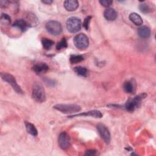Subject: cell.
Returning <instances> with one entry per match:
<instances>
[{"label": "cell", "instance_id": "obj_1", "mask_svg": "<svg viewBox=\"0 0 156 156\" xmlns=\"http://www.w3.org/2000/svg\"><path fill=\"white\" fill-rule=\"evenodd\" d=\"M147 96L146 93H142L134 97L133 98L129 99L124 105V108L128 112H133L136 108L139 107L141 101Z\"/></svg>", "mask_w": 156, "mask_h": 156}, {"label": "cell", "instance_id": "obj_2", "mask_svg": "<svg viewBox=\"0 0 156 156\" xmlns=\"http://www.w3.org/2000/svg\"><path fill=\"white\" fill-rule=\"evenodd\" d=\"M53 108L63 113H75L80 111L81 107L76 104H56Z\"/></svg>", "mask_w": 156, "mask_h": 156}, {"label": "cell", "instance_id": "obj_3", "mask_svg": "<svg viewBox=\"0 0 156 156\" xmlns=\"http://www.w3.org/2000/svg\"><path fill=\"white\" fill-rule=\"evenodd\" d=\"M32 96L33 99L38 102H43L46 100L44 90L41 85L38 83H35L33 85Z\"/></svg>", "mask_w": 156, "mask_h": 156}, {"label": "cell", "instance_id": "obj_4", "mask_svg": "<svg viewBox=\"0 0 156 156\" xmlns=\"http://www.w3.org/2000/svg\"><path fill=\"white\" fill-rule=\"evenodd\" d=\"M45 27L47 31L52 35H58L62 31V26L60 22L55 20H51L46 23Z\"/></svg>", "mask_w": 156, "mask_h": 156}, {"label": "cell", "instance_id": "obj_5", "mask_svg": "<svg viewBox=\"0 0 156 156\" xmlns=\"http://www.w3.org/2000/svg\"><path fill=\"white\" fill-rule=\"evenodd\" d=\"M66 28L71 33L77 32L81 28L80 20L75 16L69 18L66 21Z\"/></svg>", "mask_w": 156, "mask_h": 156}, {"label": "cell", "instance_id": "obj_6", "mask_svg": "<svg viewBox=\"0 0 156 156\" xmlns=\"http://www.w3.org/2000/svg\"><path fill=\"white\" fill-rule=\"evenodd\" d=\"M1 77L2 80H4V81L9 83L17 93L21 94H23V91L22 90L21 87L18 85L15 77L12 75L7 73H2L1 74Z\"/></svg>", "mask_w": 156, "mask_h": 156}, {"label": "cell", "instance_id": "obj_7", "mask_svg": "<svg viewBox=\"0 0 156 156\" xmlns=\"http://www.w3.org/2000/svg\"><path fill=\"white\" fill-rule=\"evenodd\" d=\"M75 46L80 49H86L89 45V40L87 36L84 34H79L76 35L73 39Z\"/></svg>", "mask_w": 156, "mask_h": 156}, {"label": "cell", "instance_id": "obj_8", "mask_svg": "<svg viewBox=\"0 0 156 156\" xmlns=\"http://www.w3.org/2000/svg\"><path fill=\"white\" fill-rule=\"evenodd\" d=\"M71 143V140L69 135L66 132H62L60 133L58 138V144L59 147L63 150L69 147Z\"/></svg>", "mask_w": 156, "mask_h": 156}, {"label": "cell", "instance_id": "obj_9", "mask_svg": "<svg viewBox=\"0 0 156 156\" xmlns=\"http://www.w3.org/2000/svg\"><path fill=\"white\" fill-rule=\"evenodd\" d=\"M98 132L101 137L105 141V143L108 144L110 141V133L107 127L103 124H98L96 126Z\"/></svg>", "mask_w": 156, "mask_h": 156}, {"label": "cell", "instance_id": "obj_10", "mask_svg": "<svg viewBox=\"0 0 156 156\" xmlns=\"http://www.w3.org/2000/svg\"><path fill=\"white\" fill-rule=\"evenodd\" d=\"M76 116H91L96 118H101L102 117V113L99 110H91L79 114L73 115L71 116H69L68 118H74Z\"/></svg>", "mask_w": 156, "mask_h": 156}, {"label": "cell", "instance_id": "obj_11", "mask_svg": "<svg viewBox=\"0 0 156 156\" xmlns=\"http://www.w3.org/2000/svg\"><path fill=\"white\" fill-rule=\"evenodd\" d=\"M104 16L106 20L108 21H114L116 19L118 13L115 9L112 8H108L105 10L104 12Z\"/></svg>", "mask_w": 156, "mask_h": 156}, {"label": "cell", "instance_id": "obj_12", "mask_svg": "<svg viewBox=\"0 0 156 156\" xmlns=\"http://www.w3.org/2000/svg\"><path fill=\"white\" fill-rule=\"evenodd\" d=\"M64 7L68 11H74L79 7V2L76 0H66L64 2Z\"/></svg>", "mask_w": 156, "mask_h": 156}, {"label": "cell", "instance_id": "obj_13", "mask_svg": "<svg viewBox=\"0 0 156 156\" xmlns=\"http://www.w3.org/2000/svg\"><path fill=\"white\" fill-rule=\"evenodd\" d=\"M13 27H15L20 29V30H21V32H25L27 29V28L29 27V25L26 21V20L23 19H20L15 21V23L13 24Z\"/></svg>", "mask_w": 156, "mask_h": 156}, {"label": "cell", "instance_id": "obj_14", "mask_svg": "<svg viewBox=\"0 0 156 156\" xmlns=\"http://www.w3.org/2000/svg\"><path fill=\"white\" fill-rule=\"evenodd\" d=\"M32 69L37 74H42L49 69V66L45 63H38L32 67Z\"/></svg>", "mask_w": 156, "mask_h": 156}, {"label": "cell", "instance_id": "obj_15", "mask_svg": "<svg viewBox=\"0 0 156 156\" xmlns=\"http://www.w3.org/2000/svg\"><path fill=\"white\" fill-rule=\"evenodd\" d=\"M138 34L141 38H147L151 35V30L148 27L146 26H141L138 30Z\"/></svg>", "mask_w": 156, "mask_h": 156}, {"label": "cell", "instance_id": "obj_16", "mask_svg": "<svg viewBox=\"0 0 156 156\" xmlns=\"http://www.w3.org/2000/svg\"><path fill=\"white\" fill-rule=\"evenodd\" d=\"M130 20L136 26H140L143 24V20L141 17L136 13H132L129 15Z\"/></svg>", "mask_w": 156, "mask_h": 156}, {"label": "cell", "instance_id": "obj_17", "mask_svg": "<svg viewBox=\"0 0 156 156\" xmlns=\"http://www.w3.org/2000/svg\"><path fill=\"white\" fill-rule=\"evenodd\" d=\"M25 126H26V130L29 134H30V135H32V136H34L37 135L38 132H37V129L35 128V127L34 124H32V123L28 122H25Z\"/></svg>", "mask_w": 156, "mask_h": 156}, {"label": "cell", "instance_id": "obj_18", "mask_svg": "<svg viewBox=\"0 0 156 156\" xmlns=\"http://www.w3.org/2000/svg\"><path fill=\"white\" fill-rule=\"evenodd\" d=\"M74 71L77 75H79V76H83V77H87L88 74V71L87 69L85 67H82L80 66L74 67Z\"/></svg>", "mask_w": 156, "mask_h": 156}, {"label": "cell", "instance_id": "obj_19", "mask_svg": "<svg viewBox=\"0 0 156 156\" xmlns=\"http://www.w3.org/2000/svg\"><path fill=\"white\" fill-rule=\"evenodd\" d=\"M41 44L44 49H45L46 50H49L53 46L54 42L52 40L47 38H43L41 39Z\"/></svg>", "mask_w": 156, "mask_h": 156}, {"label": "cell", "instance_id": "obj_20", "mask_svg": "<svg viewBox=\"0 0 156 156\" xmlns=\"http://www.w3.org/2000/svg\"><path fill=\"white\" fill-rule=\"evenodd\" d=\"M124 91L127 93H132L133 92V85L130 81H126L123 85Z\"/></svg>", "mask_w": 156, "mask_h": 156}, {"label": "cell", "instance_id": "obj_21", "mask_svg": "<svg viewBox=\"0 0 156 156\" xmlns=\"http://www.w3.org/2000/svg\"><path fill=\"white\" fill-rule=\"evenodd\" d=\"M83 60V56L80 55H71L69 58L70 63L72 64H75L82 62Z\"/></svg>", "mask_w": 156, "mask_h": 156}, {"label": "cell", "instance_id": "obj_22", "mask_svg": "<svg viewBox=\"0 0 156 156\" xmlns=\"http://www.w3.org/2000/svg\"><path fill=\"white\" fill-rule=\"evenodd\" d=\"M67 46H68V44H67L66 40L65 38H63L59 42L57 43L56 45V49L57 50H60V49L67 48Z\"/></svg>", "mask_w": 156, "mask_h": 156}, {"label": "cell", "instance_id": "obj_23", "mask_svg": "<svg viewBox=\"0 0 156 156\" xmlns=\"http://www.w3.org/2000/svg\"><path fill=\"white\" fill-rule=\"evenodd\" d=\"M11 22V18L6 13H2L1 16V23L4 24H9Z\"/></svg>", "mask_w": 156, "mask_h": 156}, {"label": "cell", "instance_id": "obj_24", "mask_svg": "<svg viewBox=\"0 0 156 156\" xmlns=\"http://www.w3.org/2000/svg\"><path fill=\"white\" fill-rule=\"evenodd\" d=\"M139 9L140 11L143 13H147L150 11V8L149 5L146 4H141V5H140Z\"/></svg>", "mask_w": 156, "mask_h": 156}, {"label": "cell", "instance_id": "obj_25", "mask_svg": "<svg viewBox=\"0 0 156 156\" xmlns=\"http://www.w3.org/2000/svg\"><path fill=\"white\" fill-rule=\"evenodd\" d=\"M91 16H88L84 20L83 23V27L85 28V30H88V29L89 24H90V22L91 21Z\"/></svg>", "mask_w": 156, "mask_h": 156}, {"label": "cell", "instance_id": "obj_26", "mask_svg": "<svg viewBox=\"0 0 156 156\" xmlns=\"http://www.w3.org/2000/svg\"><path fill=\"white\" fill-rule=\"evenodd\" d=\"M99 3L104 7H108L112 5V4L113 3V1L110 0H101V1H99Z\"/></svg>", "mask_w": 156, "mask_h": 156}, {"label": "cell", "instance_id": "obj_27", "mask_svg": "<svg viewBox=\"0 0 156 156\" xmlns=\"http://www.w3.org/2000/svg\"><path fill=\"white\" fill-rule=\"evenodd\" d=\"M97 154V151L96 150L93 149H90L87 150L85 154V155H88V156H93L96 155Z\"/></svg>", "mask_w": 156, "mask_h": 156}, {"label": "cell", "instance_id": "obj_28", "mask_svg": "<svg viewBox=\"0 0 156 156\" xmlns=\"http://www.w3.org/2000/svg\"><path fill=\"white\" fill-rule=\"evenodd\" d=\"M9 1H0V5H1V7H5L6 6L8 5V4H9Z\"/></svg>", "mask_w": 156, "mask_h": 156}, {"label": "cell", "instance_id": "obj_29", "mask_svg": "<svg viewBox=\"0 0 156 156\" xmlns=\"http://www.w3.org/2000/svg\"><path fill=\"white\" fill-rule=\"evenodd\" d=\"M41 2L45 4H51L52 2V1L51 0H44V1H41Z\"/></svg>", "mask_w": 156, "mask_h": 156}]
</instances>
